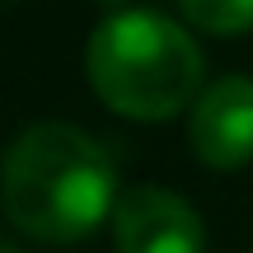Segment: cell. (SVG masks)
<instances>
[{
  "mask_svg": "<svg viewBox=\"0 0 253 253\" xmlns=\"http://www.w3.org/2000/svg\"><path fill=\"white\" fill-rule=\"evenodd\" d=\"M122 197L118 164L75 122H33L0 160V207L24 239L80 244Z\"/></svg>",
  "mask_w": 253,
  "mask_h": 253,
  "instance_id": "6da1fadb",
  "label": "cell"
},
{
  "mask_svg": "<svg viewBox=\"0 0 253 253\" xmlns=\"http://www.w3.org/2000/svg\"><path fill=\"white\" fill-rule=\"evenodd\" d=\"M84 80L118 118L169 122L207 89V56L192 28L160 9H108L84 42Z\"/></svg>",
  "mask_w": 253,
  "mask_h": 253,
  "instance_id": "7a4b0ae2",
  "label": "cell"
},
{
  "mask_svg": "<svg viewBox=\"0 0 253 253\" xmlns=\"http://www.w3.org/2000/svg\"><path fill=\"white\" fill-rule=\"evenodd\" d=\"M118 253H207V220L183 192L160 183H131L113 207Z\"/></svg>",
  "mask_w": 253,
  "mask_h": 253,
  "instance_id": "3957f363",
  "label": "cell"
},
{
  "mask_svg": "<svg viewBox=\"0 0 253 253\" xmlns=\"http://www.w3.org/2000/svg\"><path fill=\"white\" fill-rule=\"evenodd\" d=\"M188 145L197 164L235 173L253 164V75H220L188 108Z\"/></svg>",
  "mask_w": 253,
  "mask_h": 253,
  "instance_id": "277c9868",
  "label": "cell"
},
{
  "mask_svg": "<svg viewBox=\"0 0 253 253\" xmlns=\"http://www.w3.org/2000/svg\"><path fill=\"white\" fill-rule=\"evenodd\" d=\"M178 9L197 33L211 38H239L253 28V0H178Z\"/></svg>",
  "mask_w": 253,
  "mask_h": 253,
  "instance_id": "5b68a950",
  "label": "cell"
},
{
  "mask_svg": "<svg viewBox=\"0 0 253 253\" xmlns=\"http://www.w3.org/2000/svg\"><path fill=\"white\" fill-rule=\"evenodd\" d=\"M99 5H108V9H118V5H122V0H99Z\"/></svg>",
  "mask_w": 253,
  "mask_h": 253,
  "instance_id": "8992f818",
  "label": "cell"
},
{
  "mask_svg": "<svg viewBox=\"0 0 253 253\" xmlns=\"http://www.w3.org/2000/svg\"><path fill=\"white\" fill-rule=\"evenodd\" d=\"M0 253H14V249H9V244H0Z\"/></svg>",
  "mask_w": 253,
  "mask_h": 253,
  "instance_id": "52a82bcc",
  "label": "cell"
}]
</instances>
